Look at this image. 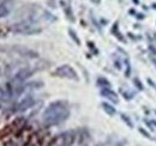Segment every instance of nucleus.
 <instances>
[{
  "mask_svg": "<svg viewBox=\"0 0 156 146\" xmlns=\"http://www.w3.org/2000/svg\"><path fill=\"white\" fill-rule=\"evenodd\" d=\"M96 146H100V145H96Z\"/></svg>",
  "mask_w": 156,
  "mask_h": 146,
  "instance_id": "obj_17",
  "label": "nucleus"
},
{
  "mask_svg": "<svg viewBox=\"0 0 156 146\" xmlns=\"http://www.w3.org/2000/svg\"><path fill=\"white\" fill-rule=\"evenodd\" d=\"M101 96L105 97V98H107V99H109V101L113 102V103H118V102H119L118 95L113 91V90H111V88H109V89H102V90H101Z\"/></svg>",
  "mask_w": 156,
  "mask_h": 146,
  "instance_id": "obj_9",
  "label": "nucleus"
},
{
  "mask_svg": "<svg viewBox=\"0 0 156 146\" xmlns=\"http://www.w3.org/2000/svg\"><path fill=\"white\" fill-rule=\"evenodd\" d=\"M76 140L75 132H65L57 135L54 139H52L47 146H72Z\"/></svg>",
  "mask_w": 156,
  "mask_h": 146,
  "instance_id": "obj_3",
  "label": "nucleus"
},
{
  "mask_svg": "<svg viewBox=\"0 0 156 146\" xmlns=\"http://www.w3.org/2000/svg\"><path fill=\"white\" fill-rule=\"evenodd\" d=\"M13 6V0H4L0 2V18L6 17L11 13Z\"/></svg>",
  "mask_w": 156,
  "mask_h": 146,
  "instance_id": "obj_8",
  "label": "nucleus"
},
{
  "mask_svg": "<svg viewBox=\"0 0 156 146\" xmlns=\"http://www.w3.org/2000/svg\"><path fill=\"white\" fill-rule=\"evenodd\" d=\"M98 85L100 88H102V89H109L111 88V83L106 78H103V77L98 78Z\"/></svg>",
  "mask_w": 156,
  "mask_h": 146,
  "instance_id": "obj_11",
  "label": "nucleus"
},
{
  "mask_svg": "<svg viewBox=\"0 0 156 146\" xmlns=\"http://www.w3.org/2000/svg\"><path fill=\"white\" fill-rule=\"evenodd\" d=\"M93 1H94L95 4H98V2H100V0H93Z\"/></svg>",
  "mask_w": 156,
  "mask_h": 146,
  "instance_id": "obj_16",
  "label": "nucleus"
},
{
  "mask_svg": "<svg viewBox=\"0 0 156 146\" xmlns=\"http://www.w3.org/2000/svg\"><path fill=\"white\" fill-rule=\"evenodd\" d=\"M0 1H2V0H0Z\"/></svg>",
  "mask_w": 156,
  "mask_h": 146,
  "instance_id": "obj_18",
  "label": "nucleus"
},
{
  "mask_svg": "<svg viewBox=\"0 0 156 146\" xmlns=\"http://www.w3.org/2000/svg\"><path fill=\"white\" fill-rule=\"evenodd\" d=\"M53 75L59 77V78H66V79H71V80H79V75L76 72V70L70 66V65H61L57 67L53 71Z\"/></svg>",
  "mask_w": 156,
  "mask_h": 146,
  "instance_id": "obj_4",
  "label": "nucleus"
},
{
  "mask_svg": "<svg viewBox=\"0 0 156 146\" xmlns=\"http://www.w3.org/2000/svg\"><path fill=\"white\" fill-rule=\"evenodd\" d=\"M35 72H36V70H35V68H31L30 66L22 67V68H20L17 72L13 74L12 79H11V83H13V84L24 83L25 80H28Z\"/></svg>",
  "mask_w": 156,
  "mask_h": 146,
  "instance_id": "obj_5",
  "label": "nucleus"
},
{
  "mask_svg": "<svg viewBox=\"0 0 156 146\" xmlns=\"http://www.w3.org/2000/svg\"><path fill=\"white\" fill-rule=\"evenodd\" d=\"M11 30L15 34H20V35H37L41 33V29L35 26L30 19H25L13 24L11 26Z\"/></svg>",
  "mask_w": 156,
  "mask_h": 146,
  "instance_id": "obj_2",
  "label": "nucleus"
},
{
  "mask_svg": "<svg viewBox=\"0 0 156 146\" xmlns=\"http://www.w3.org/2000/svg\"><path fill=\"white\" fill-rule=\"evenodd\" d=\"M155 64H156V61H155Z\"/></svg>",
  "mask_w": 156,
  "mask_h": 146,
  "instance_id": "obj_19",
  "label": "nucleus"
},
{
  "mask_svg": "<svg viewBox=\"0 0 156 146\" xmlns=\"http://www.w3.org/2000/svg\"><path fill=\"white\" fill-rule=\"evenodd\" d=\"M12 52L17 53L22 57H28V59H36L39 57V53L28 48V47H23V46H15L12 47Z\"/></svg>",
  "mask_w": 156,
  "mask_h": 146,
  "instance_id": "obj_7",
  "label": "nucleus"
},
{
  "mask_svg": "<svg viewBox=\"0 0 156 146\" xmlns=\"http://www.w3.org/2000/svg\"><path fill=\"white\" fill-rule=\"evenodd\" d=\"M70 109L66 102L64 101H55L52 102L43 111L42 122L47 127L58 126L65 122L70 117Z\"/></svg>",
  "mask_w": 156,
  "mask_h": 146,
  "instance_id": "obj_1",
  "label": "nucleus"
},
{
  "mask_svg": "<svg viewBox=\"0 0 156 146\" xmlns=\"http://www.w3.org/2000/svg\"><path fill=\"white\" fill-rule=\"evenodd\" d=\"M34 104H35V97L33 95H27L24 98H22L20 102L16 104L15 111H17V113L27 111L28 109H30Z\"/></svg>",
  "mask_w": 156,
  "mask_h": 146,
  "instance_id": "obj_6",
  "label": "nucleus"
},
{
  "mask_svg": "<svg viewBox=\"0 0 156 146\" xmlns=\"http://www.w3.org/2000/svg\"><path fill=\"white\" fill-rule=\"evenodd\" d=\"M120 117L122 119V121H124V122H125V123H126L129 127H131V128L133 127V123H132L131 119H130V117H129L126 114H120Z\"/></svg>",
  "mask_w": 156,
  "mask_h": 146,
  "instance_id": "obj_12",
  "label": "nucleus"
},
{
  "mask_svg": "<svg viewBox=\"0 0 156 146\" xmlns=\"http://www.w3.org/2000/svg\"><path fill=\"white\" fill-rule=\"evenodd\" d=\"M133 83L136 84L137 88H138L139 90H143V89H144V88H143V84H142V83H139V80H138L137 78H136V79H133Z\"/></svg>",
  "mask_w": 156,
  "mask_h": 146,
  "instance_id": "obj_14",
  "label": "nucleus"
},
{
  "mask_svg": "<svg viewBox=\"0 0 156 146\" xmlns=\"http://www.w3.org/2000/svg\"><path fill=\"white\" fill-rule=\"evenodd\" d=\"M101 107H102V109L105 110V113L108 114L109 116H114V115L117 114V109H115L112 104H109V103H107V102L101 103Z\"/></svg>",
  "mask_w": 156,
  "mask_h": 146,
  "instance_id": "obj_10",
  "label": "nucleus"
},
{
  "mask_svg": "<svg viewBox=\"0 0 156 146\" xmlns=\"http://www.w3.org/2000/svg\"><path fill=\"white\" fill-rule=\"evenodd\" d=\"M139 132H140V133H143V135H144V137H147V138H150V135H149V134H148V133H147L144 129H140V128H139Z\"/></svg>",
  "mask_w": 156,
  "mask_h": 146,
  "instance_id": "obj_15",
  "label": "nucleus"
},
{
  "mask_svg": "<svg viewBox=\"0 0 156 146\" xmlns=\"http://www.w3.org/2000/svg\"><path fill=\"white\" fill-rule=\"evenodd\" d=\"M85 146H87V145H85Z\"/></svg>",
  "mask_w": 156,
  "mask_h": 146,
  "instance_id": "obj_20",
  "label": "nucleus"
},
{
  "mask_svg": "<svg viewBox=\"0 0 156 146\" xmlns=\"http://www.w3.org/2000/svg\"><path fill=\"white\" fill-rule=\"evenodd\" d=\"M69 35L71 36V38H72V40H73V41H75L77 44H80V41H79V38H78L77 34H76L73 30H71V29H70V30H69Z\"/></svg>",
  "mask_w": 156,
  "mask_h": 146,
  "instance_id": "obj_13",
  "label": "nucleus"
}]
</instances>
